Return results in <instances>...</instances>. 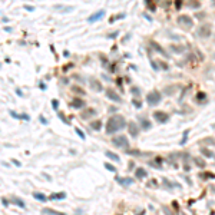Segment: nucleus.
Segmentation results:
<instances>
[{
  "label": "nucleus",
  "instance_id": "1",
  "mask_svg": "<svg viewBox=\"0 0 215 215\" xmlns=\"http://www.w3.org/2000/svg\"><path fill=\"white\" fill-rule=\"evenodd\" d=\"M126 125L128 123H126L125 116H122V115H113L106 122V131H105L106 135H113V133L122 131Z\"/></svg>",
  "mask_w": 215,
  "mask_h": 215
},
{
  "label": "nucleus",
  "instance_id": "41",
  "mask_svg": "<svg viewBox=\"0 0 215 215\" xmlns=\"http://www.w3.org/2000/svg\"><path fill=\"white\" fill-rule=\"evenodd\" d=\"M162 209H164V211H165V214H166V215H172L171 209H169V208H168V207H164V208H162Z\"/></svg>",
  "mask_w": 215,
  "mask_h": 215
},
{
  "label": "nucleus",
  "instance_id": "39",
  "mask_svg": "<svg viewBox=\"0 0 215 215\" xmlns=\"http://www.w3.org/2000/svg\"><path fill=\"white\" fill-rule=\"evenodd\" d=\"M205 98H207V95H205V93H202V92L197 93V99H198V100H202V99H205Z\"/></svg>",
  "mask_w": 215,
  "mask_h": 215
},
{
  "label": "nucleus",
  "instance_id": "40",
  "mask_svg": "<svg viewBox=\"0 0 215 215\" xmlns=\"http://www.w3.org/2000/svg\"><path fill=\"white\" fill-rule=\"evenodd\" d=\"M39 119H40V123H43V125H48V119H46L44 116H40Z\"/></svg>",
  "mask_w": 215,
  "mask_h": 215
},
{
  "label": "nucleus",
  "instance_id": "11",
  "mask_svg": "<svg viewBox=\"0 0 215 215\" xmlns=\"http://www.w3.org/2000/svg\"><path fill=\"white\" fill-rule=\"evenodd\" d=\"M106 96H108V99H110V100H113V102H116V103L122 102L120 96L115 90H112V89H106Z\"/></svg>",
  "mask_w": 215,
  "mask_h": 215
},
{
  "label": "nucleus",
  "instance_id": "29",
  "mask_svg": "<svg viewBox=\"0 0 215 215\" xmlns=\"http://www.w3.org/2000/svg\"><path fill=\"white\" fill-rule=\"evenodd\" d=\"M58 116L60 118V120H62L63 123H66V125H69V123H70L69 120H67V119H66V118H65V115H63L62 112H59V113H58Z\"/></svg>",
  "mask_w": 215,
  "mask_h": 215
},
{
  "label": "nucleus",
  "instance_id": "45",
  "mask_svg": "<svg viewBox=\"0 0 215 215\" xmlns=\"http://www.w3.org/2000/svg\"><path fill=\"white\" fill-rule=\"evenodd\" d=\"M40 89H43V90H46V83H43V82H42V83H40Z\"/></svg>",
  "mask_w": 215,
  "mask_h": 215
},
{
  "label": "nucleus",
  "instance_id": "21",
  "mask_svg": "<svg viewBox=\"0 0 215 215\" xmlns=\"http://www.w3.org/2000/svg\"><path fill=\"white\" fill-rule=\"evenodd\" d=\"M169 50H172L174 53H184L185 48H184V46H178V44H171V46H169Z\"/></svg>",
  "mask_w": 215,
  "mask_h": 215
},
{
  "label": "nucleus",
  "instance_id": "8",
  "mask_svg": "<svg viewBox=\"0 0 215 215\" xmlns=\"http://www.w3.org/2000/svg\"><path fill=\"white\" fill-rule=\"evenodd\" d=\"M96 113H98V112H96L93 108H86L85 110H82V112H80V119H83V120L90 119V118L96 116Z\"/></svg>",
  "mask_w": 215,
  "mask_h": 215
},
{
  "label": "nucleus",
  "instance_id": "10",
  "mask_svg": "<svg viewBox=\"0 0 215 215\" xmlns=\"http://www.w3.org/2000/svg\"><path fill=\"white\" fill-rule=\"evenodd\" d=\"M105 13H106V12L103 10V9H102V10L95 12V13H93L92 16H89V17H88V22H89V23H95V22H98V20H100V19L105 16Z\"/></svg>",
  "mask_w": 215,
  "mask_h": 215
},
{
  "label": "nucleus",
  "instance_id": "43",
  "mask_svg": "<svg viewBox=\"0 0 215 215\" xmlns=\"http://www.w3.org/2000/svg\"><path fill=\"white\" fill-rule=\"evenodd\" d=\"M156 181H155V179H152V181H149V182H148V186H153V185H156Z\"/></svg>",
  "mask_w": 215,
  "mask_h": 215
},
{
  "label": "nucleus",
  "instance_id": "7",
  "mask_svg": "<svg viewBox=\"0 0 215 215\" xmlns=\"http://www.w3.org/2000/svg\"><path fill=\"white\" fill-rule=\"evenodd\" d=\"M70 106H72L73 109H83L85 106H86V102H85L82 98L75 96V98L72 99V102H70Z\"/></svg>",
  "mask_w": 215,
  "mask_h": 215
},
{
  "label": "nucleus",
  "instance_id": "25",
  "mask_svg": "<svg viewBox=\"0 0 215 215\" xmlns=\"http://www.w3.org/2000/svg\"><path fill=\"white\" fill-rule=\"evenodd\" d=\"M12 202L15 205H17V207H20V208H25V202H23L22 199H19V198H12Z\"/></svg>",
  "mask_w": 215,
  "mask_h": 215
},
{
  "label": "nucleus",
  "instance_id": "16",
  "mask_svg": "<svg viewBox=\"0 0 215 215\" xmlns=\"http://www.w3.org/2000/svg\"><path fill=\"white\" fill-rule=\"evenodd\" d=\"M135 176L139 179H143L148 176V171H146L145 168H136L135 169Z\"/></svg>",
  "mask_w": 215,
  "mask_h": 215
},
{
  "label": "nucleus",
  "instance_id": "18",
  "mask_svg": "<svg viewBox=\"0 0 215 215\" xmlns=\"http://www.w3.org/2000/svg\"><path fill=\"white\" fill-rule=\"evenodd\" d=\"M33 198L36 201H39V202H46V201H49V197H46L43 192H33Z\"/></svg>",
  "mask_w": 215,
  "mask_h": 215
},
{
  "label": "nucleus",
  "instance_id": "33",
  "mask_svg": "<svg viewBox=\"0 0 215 215\" xmlns=\"http://www.w3.org/2000/svg\"><path fill=\"white\" fill-rule=\"evenodd\" d=\"M105 168H106V169H108V171H112V172H116V168L113 166V165H112V164H108V162H106V164H105Z\"/></svg>",
  "mask_w": 215,
  "mask_h": 215
},
{
  "label": "nucleus",
  "instance_id": "19",
  "mask_svg": "<svg viewBox=\"0 0 215 215\" xmlns=\"http://www.w3.org/2000/svg\"><path fill=\"white\" fill-rule=\"evenodd\" d=\"M116 181H118V182H119L122 186H129V185H132V184H133V179H132V178H119V176H118Z\"/></svg>",
  "mask_w": 215,
  "mask_h": 215
},
{
  "label": "nucleus",
  "instance_id": "42",
  "mask_svg": "<svg viewBox=\"0 0 215 215\" xmlns=\"http://www.w3.org/2000/svg\"><path fill=\"white\" fill-rule=\"evenodd\" d=\"M2 202H3L4 207H9V201H7V198H2Z\"/></svg>",
  "mask_w": 215,
  "mask_h": 215
},
{
  "label": "nucleus",
  "instance_id": "13",
  "mask_svg": "<svg viewBox=\"0 0 215 215\" xmlns=\"http://www.w3.org/2000/svg\"><path fill=\"white\" fill-rule=\"evenodd\" d=\"M149 44H151V46H152L153 49H155V52H158V53H161V55H162V56H165V58H168V56H169V55H168V53H166V52L164 50V48H162V46H161V44H158L156 42H153V40H151V42H149Z\"/></svg>",
  "mask_w": 215,
  "mask_h": 215
},
{
  "label": "nucleus",
  "instance_id": "38",
  "mask_svg": "<svg viewBox=\"0 0 215 215\" xmlns=\"http://www.w3.org/2000/svg\"><path fill=\"white\" fill-rule=\"evenodd\" d=\"M12 164L15 165V166H22V162H20V161H17V159H15V158H13V159H12Z\"/></svg>",
  "mask_w": 215,
  "mask_h": 215
},
{
  "label": "nucleus",
  "instance_id": "34",
  "mask_svg": "<svg viewBox=\"0 0 215 215\" xmlns=\"http://www.w3.org/2000/svg\"><path fill=\"white\" fill-rule=\"evenodd\" d=\"M52 106H53V109L55 110L59 109V100L58 99H52Z\"/></svg>",
  "mask_w": 215,
  "mask_h": 215
},
{
  "label": "nucleus",
  "instance_id": "30",
  "mask_svg": "<svg viewBox=\"0 0 215 215\" xmlns=\"http://www.w3.org/2000/svg\"><path fill=\"white\" fill-rule=\"evenodd\" d=\"M19 119H22V120H30V116L27 115V113H19Z\"/></svg>",
  "mask_w": 215,
  "mask_h": 215
},
{
  "label": "nucleus",
  "instance_id": "3",
  "mask_svg": "<svg viewBox=\"0 0 215 215\" xmlns=\"http://www.w3.org/2000/svg\"><path fill=\"white\" fill-rule=\"evenodd\" d=\"M110 142L116 146V148H120V149H128V148H129V141H128V138L123 136V135L113 136Z\"/></svg>",
  "mask_w": 215,
  "mask_h": 215
},
{
  "label": "nucleus",
  "instance_id": "12",
  "mask_svg": "<svg viewBox=\"0 0 215 215\" xmlns=\"http://www.w3.org/2000/svg\"><path fill=\"white\" fill-rule=\"evenodd\" d=\"M128 129H129V135L133 136V138H136V136L139 135V126L135 123V122H129V123H128Z\"/></svg>",
  "mask_w": 215,
  "mask_h": 215
},
{
  "label": "nucleus",
  "instance_id": "35",
  "mask_svg": "<svg viewBox=\"0 0 215 215\" xmlns=\"http://www.w3.org/2000/svg\"><path fill=\"white\" fill-rule=\"evenodd\" d=\"M126 153L128 155H132V156H133V155H135V156H139V155H141L139 151H128V149H126Z\"/></svg>",
  "mask_w": 215,
  "mask_h": 215
},
{
  "label": "nucleus",
  "instance_id": "44",
  "mask_svg": "<svg viewBox=\"0 0 215 215\" xmlns=\"http://www.w3.org/2000/svg\"><path fill=\"white\" fill-rule=\"evenodd\" d=\"M16 93H17V96H20V98H23V92L22 90H20V89H16Z\"/></svg>",
  "mask_w": 215,
  "mask_h": 215
},
{
  "label": "nucleus",
  "instance_id": "4",
  "mask_svg": "<svg viewBox=\"0 0 215 215\" xmlns=\"http://www.w3.org/2000/svg\"><path fill=\"white\" fill-rule=\"evenodd\" d=\"M198 36L201 37V39H208V37H211L212 35V26L209 25V23H205V25H201L199 27H198Z\"/></svg>",
  "mask_w": 215,
  "mask_h": 215
},
{
  "label": "nucleus",
  "instance_id": "37",
  "mask_svg": "<svg viewBox=\"0 0 215 215\" xmlns=\"http://www.w3.org/2000/svg\"><path fill=\"white\" fill-rule=\"evenodd\" d=\"M9 115H10L13 119H19V113H16L15 110H9Z\"/></svg>",
  "mask_w": 215,
  "mask_h": 215
},
{
  "label": "nucleus",
  "instance_id": "32",
  "mask_svg": "<svg viewBox=\"0 0 215 215\" xmlns=\"http://www.w3.org/2000/svg\"><path fill=\"white\" fill-rule=\"evenodd\" d=\"M125 17H126V15H125V13H120V15H118L116 16V17H110V20H109V22L110 23H112V22H115V20H119V19H125Z\"/></svg>",
  "mask_w": 215,
  "mask_h": 215
},
{
  "label": "nucleus",
  "instance_id": "26",
  "mask_svg": "<svg viewBox=\"0 0 215 215\" xmlns=\"http://www.w3.org/2000/svg\"><path fill=\"white\" fill-rule=\"evenodd\" d=\"M201 152H202V155H204V156H207V158H214V153H212L209 149H205V148H202V149H201Z\"/></svg>",
  "mask_w": 215,
  "mask_h": 215
},
{
  "label": "nucleus",
  "instance_id": "28",
  "mask_svg": "<svg viewBox=\"0 0 215 215\" xmlns=\"http://www.w3.org/2000/svg\"><path fill=\"white\" fill-rule=\"evenodd\" d=\"M72 90L75 92V93H80L82 96H85V90L82 88H79V86H72Z\"/></svg>",
  "mask_w": 215,
  "mask_h": 215
},
{
  "label": "nucleus",
  "instance_id": "9",
  "mask_svg": "<svg viewBox=\"0 0 215 215\" xmlns=\"http://www.w3.org/2000/svg\"><path fill=\"white\" fill-rule=\"evenodd\" d=\"M89 86H90L92 90H95V92H102L103 90L102 83H100L98 79H95V77H90V79H89Z\"/></svg>",
  "mask_w": 215,
  "mask_h": 215
},
{
  "label": "nucleus",
  "instance_id": "5",
  "mask_svg": "<svg viewBox=\"0 0 215 215\" xmlns=\"http://www.w3.org/2000/svg\"><path fill=\"white\" fill-rule=\"evenodd\" d=\"M178 23L182 26L184 29H191V27H194V20H192V17H189L188 15H181L179 16Z\"/></svg>",
  "mask_w": 215,
  "mask_h": 215
},
{
  "label": "nucleus",
  "instance_id": "23",
  "mask_svg": "<svg viewBox=\"0 0 215 215\" xmlns=\"http://www.w3.org/2000/svg\"><path fill=\"white\" fill-rule=\"evenodd\" d=\"M42 212H43V214H49V215H66V214H63V212L53 211V209H50V208H43Z\"/></svg>",
  "mask_w": 215,
  "mask_h": 215
},
{
  "label": "nucleus",
  "instance_id": "17",
  "mask_svg": "<svg viewBox=\"0 0 215 215\" xmlns=\"http://www.w3.org/2000/svg\"><path fill=\"white\" fill-rule=\"evenodd\" d=\"M65 198H66V192H55L49 197V199L50 201H62Z\"/></svg>",
  "mask_w": 215,
  "mask_h": 215
},
{
  "label": "nucleus",
  "instance_id": "15",
  "mask_svg": "<svg viewBox=\"0 0 215 215\" xmlns=\"http://www.w3.org/2000/svg\"><path fill=\"white\" fill-rule=\"evenodd\" d=\"M89 126H90V129L92 131H100L102 129V120L100 119H95V120H90L89 122Z\"/></svg>",
  "mask_w": 215,
  "mask_h": 215
},
{
  "label": "nucleus",
  "instance_id": "47",
  "mask_svg": "<svg viewBox=\"0 0 215 215\" xmlns=\"http://www.w3.org/2000/svg\"><path fill=\"white\" fill-rule=\"evenodd\" d=\"M109 112H116V108H113V106H112V108L109 109Z\"/></svg>",
  "mask_w": 215,
  "mask_h": 215
},
{
  "label": "nucleus",
  "instance_id": "31",
  "mask_svg": "<svg viewBox=\"0 0 215 215\" xmlns=\"http://www.w3.org/2000/svg\"><path fill=\"white\" fill-rule=\"evenodd\" d=\"M75 131H76L77 136H79V138L82 139V141H85V138H86V136H85V133H83V132H82V129H79V128H76V129H75Z\"/></svg>",
  "mask_w": 215,
  "mask_h": 215
},
{
  "label": "nucleus",
  "instance_id": "2",
  "mask_svg": "<svg viewBox=\"0 0 215 215\" xmlns=\"http://www.w3.org/2000/svg\"><path fill=\"white\" fill-rule=\"evenodd\" d=\"M161 100H162V95H161V92H158V90H152L146 95V102H148V105H151V106L159 105Z\"/></svg>",
  "mask_w": 215,
  "mask_h": 215
},
{
  "label": "nucleus",
  "instance_id": "27",
  "mask_svg": "<svg viewBox=\"0 0 215 215\" xmlns=\"http://www.w3.org/2000/svg\"><path fill=\"white\" fill-rule=\"evenodd\" d=\"M132 103H133V106H135L136 109H141V108H142V102H141L138 98H133V99H132Z\"/></svg>",
  "mask_w": 215,
  "mask_h": 215
},
{
  "label": "nucleus",
  "instance_id": "24",
  "mask_svg": "<svg viewBox=\"0 0 215 215\" xmlns=\"http://www.w3.org/2000/svg\"><path fill=\"white\" fill-rule=\"evenodd\" d=\"M178 86H172V88H165V93H166V95H169V96H172V95H174V93H175V92L176 90H178Z\"/></svg>",
  "mask_w": 215,
  "mask_h": 215
},
{
  "label": "nucleus",
  "instance_id": "20",
  "mask_svg": "<svg viewBox=\"0 0 215 215\" xmlns=\"http://www.w3.org/2000/svg\"><path fill=\"white\" fill-rule=\"evenodd\" d=\"M192 161L195 162V165H197L198 168H205V166H207L205 161L202 159V158H199V156H194V158H192Z\"/></svg>",
  "mask_w": 215,
  "mask_h": 215
},
{
  "label": "nucleus",
  "instance_id": "14",
  "mask_svg": "<svg viewBox=\"0 0 215 215\" xmlns=\"http://www.w3.org/2000/svg\"><path fill=\"white\" fill-rule=\"evenodd\" d=\"M139 122H141V128H142L143 131H149L151 128H152V123H151V120H148V118L141 116L139 118Z\"/></svg>",
  "mask_w": 215,
  "mask_h": 215
},
{
  "label": "nucleus",
  "instance_id": "6",
  "mask_svg": "<svg viewBox=\"0 0 215 215\" xmlns=\"http://www.w3.org/2000/svg\"><path fill=\"white\" fill-rule=\"evenodd\" d=\"M153 118L159 123H166L168 120H169V115L166 112H164V110H155L153 112Z\"/></svg>",
  "mask_w": 215,
  "mask_h": 215
},
{
  "label": "nucleus",
  "instance_id": "22",
  "mask_svg": "<svg viewBox=\"0 0 215 215\" xmlns=\"http://www.w3.org/2000/svg\"><path fill=\"white\" fill-rule=\"evenodd\" d=\"M105 155H106L108 158H109L110 161H113V162H119V161H120V158L118 156V155H115L113 152H110V151H106V152H105Z\"/></svg>",
  "mask_w": 215,
  "mask_h": 215
},
{
  "label": "nucleus",
  "instance_id": "46",
  "mask_svg": "<svg viewBox=\"0 0 215 215\" xmlns=\"http://www.w3.org/2000/svg\"><path fill=\"white\" fill-rule=\"evenodd\" d=\"M25 9H26V10H27V12H33V10H35V9H33V7H29V6H25Z\"/></svg>",
  "mask_w": 215,
  "mask_h": 215
},
{
  "label": "nucleus",
  "instance_id": "36",
  "mask_svg": "<svg viewBox=\"0 0 215 215\" xmlns=\"http://www.w3.org/2000/svg\"><path fill=\"white\" fill-rule=\"evenodd\" d=\"M145 3H146V4H148V7H149V9H151V10H155V9H156V7H155V6H153V3H152V0H145Z\"/></svg>",
  "mask_w": 215,
  "mask_h": 215
}]
</instances>
